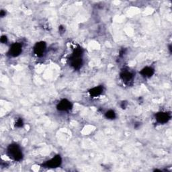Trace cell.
<instances>
[{"label":"cell","instance_id":"obj_4","mask_svg":"<svg viewBox=\"0 0 172 172\" xmlns=\"http://www.w3.org/2000/svg\"><path fill=\"white\" fill-rule=\"evenodd\" d=\"M22 51V46L20 43H16L10 47L8 54L13 57H16L19 56Z\"/></svg>","mask_w":172,"mask_h":172},{"label":"cell","instance_id":"obj_9","mask_svg":"<svg viewBox=\"0 0 172 172\" xmlns=\"http://www.w3.org/2000/svg\"><path fill=\"white\" fill-rule=\"evenodd\" d=\"M154 73H155L154 69H153L151 67H146L140 72V73L142 76L147 78L152 77Z\"/></svg>","mask_w":172,"mask_h":172},{"label":"cell","instance_id":"obj_2","mask_svg":"<svg viewBox=\"0 0 172 172\" xmlns=\"http://www.w3.org/2000/svg\"><path fill=\"white\" fill-rule=\"evenodd\" d=\"M61 163H62V159L61 158V156L56 155L54 157V158L47 161V162L43 164V166L44 167L56 168L61 166Z\"/></svg>","mask_w":172,"mask_h":172},{"label":"cell","instance_id":"obj_18","mask_svg":"<svg viewBox=\"0 0 172 172\" xmlns=\"http://www.w3.org/2000/svg\"><path fill=\"white\" fill-rule=\"evenodd\" d=\"M169 50L170 51V53H171V45H170V47H169Z\"/></svg>","mask_w":172,"mask_h":172},{"label":"cell","instance_id":"obj_15","mask_svg":"<svg viewBox=\"0 0 172 172\" xmlns=\"http://www.w3.org/2000/svg\"><path fill=\"white\" fill-rule=\"evenodd\" d=\"M125 49H122L121 51H120V55H119V56L121 57H123V55H125Z\"/></svg>","mask_w":172,"mask_h":172},{"label":"cell","instance_id":"obj_16","mask_svg":"<svg viewBox=\"0 0 172 172\" xmlns=\"http://www.w3.org/2000/svg\"><path fill=\"white\" fill-rule=\"evenodd\" d=\"M126 105H127L126 102H122V104H121V107H122V108H123V109H124V108H126Z\"/></svg>","mask_w":172,"mask_h":172},{"label":"cell","instance_id":"obj_17","mask_svg":"<svg viewBox=\"0 0 172 172\" xmlns=\"http://www.w3.org/2000/svg\"><path fill=\"white\" fill-rule=\"evenodd\" d=\"M6 13L4 10H2L1 12H0V16H1V17H3L6 16Z\"/></svg>","mask_w":172,"mask_h":172},{"label":"cell","instance_id":"obj_3","mask_svg":"<svg viewBox=\"0 0 172 172\" xmlns=\"http://www.w3.org/2000/svg\"><path fill=\"white\" fill-rule=\"evenodd\" d=\"M155 119L159 124H166L171 119V114L167 112H160L155 114Z\"/></svg>","mask_w":172,"mask_h":172},{"label":"cell","instance_id":"obj_10","mask_svg":"<svg viewBox=\"0 0 172 172\" xmlns=\"http://www.w3.org/2000/svg\"><path fill=\"white\" fill-rule=\"evenodd\" d=\"M103 90V87H102V86H98V87H95L91 89L89 91V93L92 97H97L99 96L100 94H102Z\"/></svg>","mask_w":172,"mask_h":172},{"label":"cell","instance_id":"obj_5","mask_svg":"<svg viewBox=\"0 0 172 172\" xmlns=\"http://www.w3.org/2000/svg\"><path fill=\"white\" fill-rule=\"evenodd\" d=\"M47 44L44 42L37 43L34 47V53L37 57H42L46 51Z\"/></svg>","mask_w":172,"mask_h":172},{"label":"cell","instance_id":"obj_8","mask_svg":"<svg viewBox=\"0 0 172 172\" xmlns=\"http://www.w3.org/2000/svg\"><path fill=\"white\" fill-rule=\"evenodd\" d=\"M120 76H121V80L125 83H129V82L131 81L134 78L133 73L128 70H123L121 73Z\"/></svg>","mask_w":172,"mask_h":172},{"label":"cell","instance_id":"obj_11","mask_svg":"<svg viewBox=\"0 0 172 172\" xmlns=\"http://www.w3.org/2000/svg\"><path fill=\"white\" fill-rule=\"evenodd\" d=\"M105 117L107 119H110V120H113L116 118V117H117V115H116L115 112L113 110H108V112H106V114H105Z\"/></svg>","mask_w":172,"mask_h":172},{"label":"cell","instance_id":"obj_1","mask_svg":"<svg viewBox=\"0 0 172 172\" xmlns=\"http://www.w3.org/2000/svg\"><path fill=\"white\" fill-rule=\"evenodd\" d=\"M7 154L11 159L17 162H19L23 158V154L20 146L16 143L10 144L8 146L7 149Z\"/></svg>","mask_w":172,"mask_h":172},{"label":"cell","instance_id":"obj_6","mask_svg":"<svg viewBox=\"0 0 172 172\" xmlns=\"http://www.w3.org/2000/svg\"><path fill=\"white\" fill-rule=\"evenodd\" d=\"M57 110L59 111H69L72 108V104L69 100L63 99L60 101L57 106Z\"/></svg>","mask_w":172,"mask_h":172},{"label":"cell","instance_id":"obj_13","mask_svg":"<svg viewBox=\"0 0 172 172\" xmlns=\"http://www.w3.org/2000/svg\"><path fill=\"white\" fill-rule=\"evenodd\" d=\"M1 42L3 44H6L7 42V38L6 36H2L1 38Z\"/></svg>","mask_w":172,"mask_h":172},{"label":"cell","instance_id":"obj_14","mask_svg":"<svg viewBox=\"0 0 172 172\" xmlns=\"http://www.w3.org/2000/svg\"><path fill=\"white\" fill-rule=\"evenodd\" d=\"M59 32H61V33H63V32H65V28L63 27H62V26H61V27H60L59 28Z\"/></svg>","mask_w":172,"mask_h":172},{"label":"cell","instance_id":"obj_12","mask_svg":"<svg viewBox=\"0 0 172 172\" xmlns=\"http://www.w3.org/2000/svg\"><path fill=\"white\" fill-rule=\"evenodd\" d=\"M24 125V122L23 121H22V118H19L17 120V121L16 122V126L18 127V128H20Z\"/></svg>","mask_w":172,"mask_h":172},{"label":"cell","instance_id":"obj_7","mask_svg":"<svg viewBox=\"0 0 172 172\" xmlns=\"http://www.w3.org/2000/svg\"><path fill=\"white\" fill-rule=\"evenodd\" d=\"M69 60H70V65L76 70L80 69L82 65H83V60H82V57H75L71 56Z\"/></svg>","mask_w":172,"mask_h":172}]
</instances>
